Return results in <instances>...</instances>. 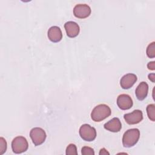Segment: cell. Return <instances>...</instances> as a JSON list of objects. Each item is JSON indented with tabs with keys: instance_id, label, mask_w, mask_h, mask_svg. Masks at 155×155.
Returning <instances> with one entry per match:
<instances>
[{
	"instance_id": "obj_1",
	"label": "cell",
	"mask_w": 155,
	"mask_h": 155,
	"mask_svg": "<svg viewBox=\"0 0 155 155\" xmlns=\"http://www.w3.org/2000/svg\"><path fill=\"white\" fill-rule=\"evenodd\" d=\"M110 108L105 104H99L96 106L91 113V117L94 122H101L111 114Z\"/></svg>"
},
{
	"instance_id": "obj_2",
	"label": "cell",
	"mask_w": 155,
	"mask_h": 155,
	"mask_svg": "<svg viewBox=\"0 0 155 155\" xmlns=\"http://www.w3.org/2000/svg\"><path fill=\"white\" fill-rule=\"evenodd\" d=\"M140 137V131L137 128L127 130L122 137V144L124 147L130 148L135 145Z\"/></svg>"
},
{
	"instance_id": "obj_3",
	"label": "cell",
	"mask_w": 155,
	"mask_h": 155,
	"mask_svg": "<svg viewBox=\"0 0 155 155\" xmlns=\"http://www.w3.org/2000/svg\"><path fill=\"white\" fill-rule=\"evenodd\" d=\"M28 147V143L23 136H17L12 142V149L16 154H20L26 151Z\"/></svg>"
},
{
	"instance_id": "obj_4",
	"label": "cell",
	"mask_w": 155,
	"mask_h": 155,
	"mask_svg": "<svg viewBox=\"0 0 155 155\" xmlns=\"http://www.w3.org/2000/svg\"><path fill=\"white\" fill-rule=\"evenodd\" d=\"M79 135L83 140L91 142L96 139V130L88 124H83L79 128Z\"/></svg>"
},
{
	"instance_id": "obj_5",
	"label": "cell",
	"mask_w": 155,
	"mask_h": 155,
	"mask_svg": "<svg viewBox=\"0 0 155 155\" xmlns=\"http://www.w3.org/2000/svg\"><path fill=\"white\" fill-rule=\"evenodd\" d=\"M30 136L34 145L35 146H38L45 142L47 135L42 128L35 127L31 130L30 132Z\"/></svg>"
},
{
	"instance_id": "obj_6",
	"label": "cell",
	"mask_w": 155,
	"mask_h": 155,
	"mask_svg": "<svg viewBox=\"0 0 155 155\" xmlns=\"http://www.w3.org/2000/svg\"><path fill=\"white\" fill-rule=\"evenodd\" d=\"M125 122L129 125L137 124L143 119V113L140 110H135L131 113H127L124 115Z\"/></svg>"
},
{
	"instance_id": "obj_7",
	"label": "cell",
	"mask_w": 155,
	"mask_h": 155,
	"mask_svg": "<svg viewBox=\"0 0 155 155\" xmlns=\"http://www.w3.org/2000/svg\"><path fill=\"white\" fill-rule=\"evenodd\" d=\"M91 8L87 4H77L73 8V15L75 17L80 19H84L91 14Z\"/></svg>"
},
{
	"instance_id": "obj_8",
	"label": "cell",
	"mask_w": 155,
	"mask_h": 155,
	"mask_svg": "<svg viewBox=\"0 0 155 155\" xmlns=\"http://www.w3.org/2000/svg\"><path fill=\"white\" fill-rule=\"evenodd\" d=\"M133 104L132 99L127 94H120L117 98V105L122 110H127L131 108Z\"/></svg>"
},
{
	"instance_id": "obj_9",
	"label": "cell",
	"mask_w": 155,
	"mask_h": 155,
	"mask_svg": "<svg viewBox=\"0 0 155 155\" xmlns=\"http://www.w3.org/2000/svg\"><path fill=\"white\" fill-rule=\"evenodd\" d=\"M137 78L133 73H128L123 76L120 81V85L123 89L130 88L137 81Z\"/></svg>"
},
{
	"instance_id": "obj_10",
	"label": "cell",
	"mask_w": 155,
	"mask_h": 155,
	"mask_svg": "<svg viewBox=\"0 0 155 155\" xmlns=\"http://www.w3.org/2000/svg\"><path fill=\"white\" fill-rule=\"evenodd\" d=\"M64 28L67 35L70 38L76 37L80 31L79 25L74 21H68L64 24Z\"/></svg>"
},
{
	"instance_id": "obj_11",
	"label": "cell",
	"mask_w": 155,
	"mask_h": 155,
	"mask_svg": "<svg viewBox=\"0 0 155 155\" xmlns=\"http://www.w3.org/2000/svg\"><path fill=\"white\" fill-rule=\"evenodd\" d=\"M48 38L53 42H58L62 38V33L58 26H52L48 30Z\"/></svg>"
},
{
	"instance_id": "obj_12",
	"label": "cell",
	"mask_w": 155,
	"mask_h": 155,
	"mask_svg": "<svg viewBox=\"0 0 155 155\" xmlns=\"http://www.w3.org/2000/svg\"><path fill=\"white\" fill-rule=\"evenodd\" d=\"M104 128L111 132H119L122 128V124L117 117H114L105 123L104 125Z\"/></svg>"
},
{
	"instance_id": "obj_13",
	"label": "cell",
	"mask_w": 155,
	"mask_h": 155,
	"mask_svg": "<svg viewBox=\"0 0 155 155\" xmlns=\"http://www.w3.org/2000/svg\"><path fill=\"white\" fill-rule=\"evenodd\" d=\"M148 92V85L145 82H140L137 87L135 94L139 101H143L147 96Z\"/></svg>"
},
{
	"instance_id": "obj_14",
	"label": "cell",
	"mask_w": 155,
	"mask_h": 155,
	"mask_svg": "<svg viewBox=\"0 0 155 155\" xmlns=\"http://www.w3.org/2000/svg\"><path fill=\"white\" fill-rule=\"evenodd\" d=\"M147 113L148 118L153 122L155 120V105L154 104H149L147 107Z\"/></svg>"
},
{
	"instance_id": "obj_15",
	"label": "cell",
	"mask_w": 155,
	"mask_h": 155,
	"mask_svg": "<svg viewBox=\"0 0 155 155\" xmlns=\"http://www.w3.org/2000/svg\"><path fill=\"white\" fill-rule=\"evenodd\" d=\"M146 53L147 56L150 58H154L155 57V42H152L148 45L146 50Z\"/></svg>"
},
{
	"instance_id": "obj_16",
	"label": "cell",
	"mask_w": 155,
	"mask_h": 155,
	"mask_svg": "<svg viewBox=\"0 0 155 155\" xmlns=\"http://www.w3.org/2000/svg\"><path fill=\"white\" fill-rule=\"evenodd\" d=\"M65 153L67 155H77L78 151L76 146L73 143L69 144L66 148Z\"/></svg>"
},
{
	"instance_id": "obj_17",
	"label": "cell",
	"mask_w": 155,
	"mask_h": 155,
	"mask_svg": "<svg viewBox=\"0 0 155 155\" xmlns=\"http://www.w3.org/2000/svg\"><path fill=\"white\" fill-rule=\"evenodd\" d=\"M81 154L82 155H94V150L89 147H83L81 150Z\"/></svg>"
},
{
	"instance_id": "obj_18",
	"label": "cell",
	"mask_w": 155,
	"mask_h": 155,
	"mask_svg": "<svg viewBox=\"0 0 155 155\" xmlns=\"http://www.w3.org/2000/svg\"><path fill=\"white\" fill-rule=\"evenodd\" d=\"M7 150V142L3 137H0V155L3 154Z\"/></svg>"
},
{
	"instance_id": "obj_19",
	"label": "cell",
	"mask_w": 155,
	"mask_h": 155,
	"mask_svg": "<svg viewBox=\"0 0 155 155\" xmlns=\"http://www.w3.org/2000/svg\"><path fill=\"white\" fill-rule=\"evenodd\" d=\"M147 67L149 70H155V62L152 61V62H148V64H147Z\"/></svg>"
},
{
	"instance_id": "obj_20",
	"label": "cell",
	"mask_w": 155,
	"mask_h": 155,
	"mask_svg": "<svg viewBox=\"0 0 155 155\" xmlns=\"http://www.w3.org/2000/svg\"><path fill=\"white\" fill-rule=\"evenodd\" d=\"M99 155H105V154H110V153L107 151V150L104 148L101 149L99 151Z\"/></svg>"
},
{
	"instance_id": "obj_21",
	"label": "cell",
	"mask_w": 155,
	"mask_h": 155,
	"mask_svg": "<svg viewBox=\"0 0 155 155\" xmlns=\"http://www.w3.org/2000/svg\"><path fill=\"white\" fill-rule=\"evenodd\" d=\"M148 79L153 82H155V74L154 73H151L148 74Z\"/></svg>"
}]
</instances>
